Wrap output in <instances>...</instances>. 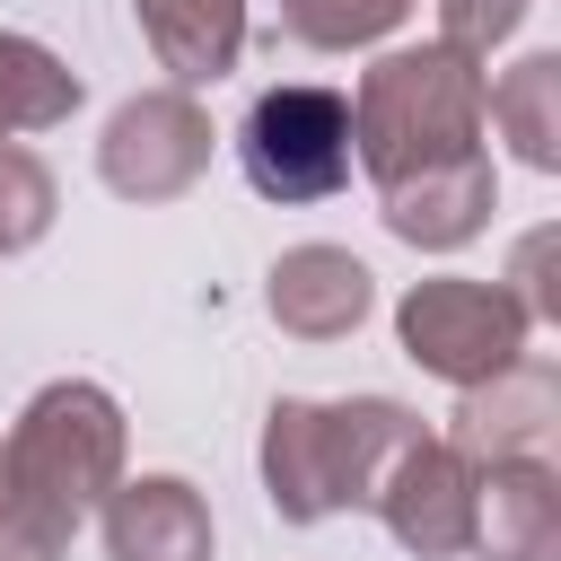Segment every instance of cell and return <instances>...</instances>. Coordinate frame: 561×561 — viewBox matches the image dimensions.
Here are the masks:
<instances>
[{"label": "cell", "mask_w": 561, "mask_h": 561, "mask_svg": "<svg viewBox=\"0 0 561 561\" xmlns=\"http://www.w3.org/2000/svg\"><path fill=\"white\" fill-rule=\"evenodd\" d=\"M96 167H105V184H114L123 202H175V193L210 167V114H202L184 88L131 96V105L105 123Z\"/></svg>", "instance_id": "6"}, {"label": "cell", "mask_w": 561, "mask_h": 561, "mask_svg": "<svg viewBox=\"0 0 561 561\" xmlns=\"http://www.w3.org/2000/svg\"><path fill=\"white\" fill-rule=\"evenodd\" d=\"M237 158L263 202H324L351 184V96L333 88H272L254 96Z\"/></svg>", "instance_id": "4"}, {"label": "cell", "mask_w": 561, "mask_h": 561, "mask_svg": "<svg viewBox=\"0 0 561 561\" xmlns=\"http://www.w3.org/2000/svg\"><path fill=\"white\" fill-rule=\"evenodd\" d=\"M517 18H526V0H438V44L482 61L500 35H517Z\"/></svg>", "instance_id": "18"}, {"label": "cell", "mask_w": 561, "mask_h": 561, "mask_svg": "<svg viewBox=\"0 0 561 561\" xmlns=\"http://www.w3.org/2000/svg\"><path fill=\"white\" fill-rule=\"evenodd\" d=\"M105 552L114 561H210V508L175 473L114 482L105 500Z\"/></svg>", "instance_id": "10"}, {"label": "cell", "mask_w": 561, "mask_h": 561, "mask_svg": "<svg viewBox=\"0 0 561 561\" xmlns=\"http://www.w3.org/2000/svg\"><path fill=\"white\" fill-rule=\"evenodd\" d=\"M368 263L359 254H342V245H289L280 263H272V316L289 324V333H307V342H333V333H351L359 316H368Z\"/></svg>", "instance_id": "11"}, {"label": "cell", "mask_w": 561, "mask_h": 561, "mask_svg": "<svg viewBox=\"0 0 561 561\" xmlns=\"http://www.w3.org/2000/svg\"><path fill=\"white\" fill-rule=\"evenodd\" d=\"M561 543V491L543 456H491L473 465V543L482 561H552Z\"/></svg>", "instance_id": "8"}, {"label": "cell", "mask_w": 561, "mask_h": 561, "mask_svg": "<svg viewBox=\"0 0 561 561\" xmlns=\"http://www.w3.org/2000/svg\"><path fill=\"white\" fill-rule=\"evenodd\" d=\"M131 9H140L149 53H158L184 88L219 79V70L237 61V44H245V0H131Z\"/></svg>", "instance_id": "13"}, {"label": "cell", "mask_w": 561, "mask_h": 561, "mask_svg": "<svg viewBox=\"0 0 561 561\" xmlns=\"http://www.w3.org/2000/svg\"><path fill=\"white\" fill-rule=\"evenodd\" d=\"M351 149L368 158L377 193L403 184V175H430V167H456L482 149V70L447 44H421V53H386L368 79H359V105H351Z\"/></svg>", "instance_id": "1"}, {"label": "cell", "mask_w": 561, "mask_h": 561, "mask_svg": "<svg viewBox=\"0 0 561 561\" xmlns=\"http://www.w3.org/2000/svg\"><path fill=\"white\" fill-rule=\"evenodd\" d=\"M491 219V158H456V167H430V175H403L386 184V228L403 245H465L473 228Z\"/></svg>", "instance_id": "12"}, {"label": "cell", "mask_w": 561, "mask_h": 561, "mask_svg": "<svg viewBox=\"0 0 561 561\" xmlns=\"http://www.w3.org/2000/svg\"><path fill=\"white\" fill-rule=\"evenodd\" d=\"M482 114L517 140L526 167H561V53H526V61L482 96Z\"/></svg>", "instance_id": "14"}, {"label": "cell", "mask_w": 561, "mask_h": 561, "mask_svg": "<svg viewBox=\"0 0 561 561\" xmlns=\"http://www.w3.org/2000/svg\"><path fill=\"white\" fill-rule=\"evenodd\" d=\"M70 105H79V79L35 35H0V140L9 131H44V123H70Z\"/></svg>", "instance_id": "15"}, {"label": "cell", "mask_w": 561, "mask_h": 561, "mask_svg": "<svg viewBox=\"0 0 561 561\" xmlns=\"http://www.w3.org/2000/svg\"><path fill=\"white\" fill-rule=\"evenodd\" d=\"M114 473H123V412H114L105 386H44V394L18 412V430L0 438V482H9V500H18L35 526H53L61 543H70V526L114 491Z\"/></svg>", "instance_id": "3"}, {"label": "cell", "mask_w": 561, "mask_h": 561, "mask_svg": "<svg viewBox=\"0 0 561 561\" xmlns=\"http://www.w3.org/2000/svg\"><path fill=\"white\" fill-rule=\"evenodd\" d=\"M53 228V175L26 149H0V254H26Z\"/></svg>", "instance_id": "17"}, {"label": "cell", "mask_w": 561, "mask_h": 561, "mask_svg": "<svg viewBox=\"0 0 561 561\" xmlns=\"http://www.w3.org/2000/svg\"><path fill=\"white\" fill-rule=\"evenodd\" d=\"M421 438V421L386 394H359V403H280L272 430H263V482H272V508L289 526H316L351 500H377L386 465Z\"/></svg>", "instance_id": "2"}, {"label": "cell", "mask_w": 561, "mask_h": 561, "mask_svg": "<svg viewBox=\"0 0 561 561\" xmlns=\"http://www.w3.org/2000/svg\"><path fill=\"white\" fill-rule=\"evenodd\" d=\"M412 0H280V26L298 44H324V53H351V44H377L386 26H403Z\"/></svg>", "instance_id": "16"}, {"label": "cell", "mask_w": 561, "mask_h": 561, "mask_svg": "<svg viewBox=\"0 0 561 561\" xmlns=\"http://www.w3.org/2000/svg\"><path fill=\"white\" fill-rule=\"evenodd\" d=\"M377 508H386V526H394L403 552L447 561V552L473 543V465H465L456 447H438V438H412V447L386 465Z\"/></svg>", "instance_id": "7"}, {"label": "cell", "mask_w": 561, "mask_h": 561, "mask_svg": "<svg viewBox=\"0 0 561 561\" xmlns=\"http://www.w3.org/2000/svg\"><path fill=\"white\" fill-rule=\"evenodd\" d=\"M403 351L430 368V377H447V386H482V377H500L508 359H526V298L517 289H500V280H421L412 298H403Z\"/></svg>", "instance_id": "5"}, {"label": "cell", "mask_w": 561, "mask_h": 561, "mask_svg": "<svg viewBox=\"0 0 561 561\" xmlns=\"http://www.w3.org/2000/svg\"><path fill=\"white\" fill-rule=\"evenodd\" d=\"M552 403H561V386H552V368L543 359H508L500 377H482V386H465V403H456V456L465 465H491V456H543V438H552Z\"/></svg>", "instance_id": "9"}]
</instances>
